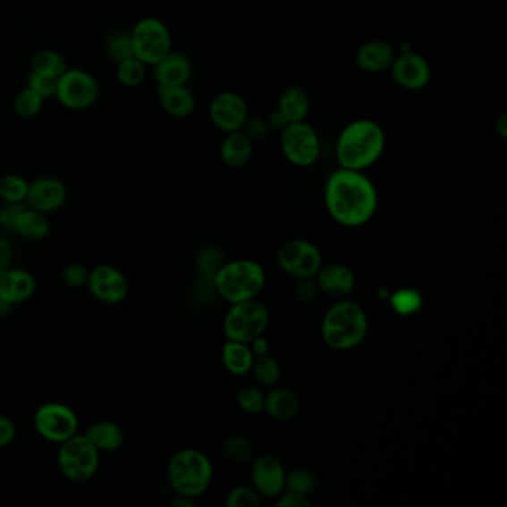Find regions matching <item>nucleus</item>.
Instances as JSON below:
<instances>
[{"instance_id": "1", "label": "nucleus", "mask_w": 507, "mask_h": 507, "mask_svg": "<svg viewBox=\"0 0 507 507\" xmlns=\"http://www.w3.org/2000/svg\"><path fill=\"white\" fill-rule=\"evenodd\" d=\"M325 203L334 221L359 228L376 216L378 190L365 173L340 167L327 177Z\"/></svg>"}, {"instance_id": "2", "label": "nucleus", "mask_w": 507, "mask_h": 507, "mask_svg": "<svg viewBox=\"0 0 507 507\" xmlns=\"http://www.w3.org/2000/svg\"><path fill=\"white\" fill-rule=\"evenodd\" d=\"M385 132L376 121L360 118L342 128L336 140V161L341 168L365 172L380 161L385 150Z\"/></svg>"}, {"instance_id": "3", "label": "nucleus", "mask_w": 507, "mask_h": 507, "mask_svg": "<svg viewBox=\"0 0 507 507\" xmlns=\"http://www.w3.org/2000/svg\"><path fill=\"white\" fill-rule=\"evenodd\" d=\"M369 320L362 305L341 300L327 309L322 322V340L329 349L347 351L367 340Z\"/></svg>"}, {"instance_id": "4", "label": "nucleus", "mask_w": 507, "mask_h": 507, "mask_svg": "<svg viewBox=\"0 0 507 507\" xmlns=\"http://www.w3.org/2000/svg\"><path fill=\"white\" fill-rule=\"evenodd\" d=\"M167 475L168 484L177 495L197 499L212 484L213 464L201 451L186 448L173 455Z\"/></svg>"}, {"instance_id": "5", "label": "nucleus", "mask_w": 507, "mask_h": 507, "mask_svg": "<svg viewBox=\"0 0 507 507\" xmlns=\"http://www.w3.org/2000/svg\"><path fill=\"white\" fill-rule=\"evenodd\" d=\"M265 269L259 262L252 259L232 260L222 265L215 274V287L221 298L230 304L256 300L264 289Z\"/></svg>"}, {"instance_id": "6", "label": "nucleus", "mask_w": 507, "mask_h": 507, "mask_svg": "<svg viewBox=\"0 0 507 507\" xmlns=\"http://www.w3.org/2000/svg\"><path fill=\"white\" fill-rule=\"evenodd\" d=\"M269 325V311L256 300L232 304L224 320L226 341H239L250 344L258 336L264 335Z\"/></svg>"}, {"instance_id": "7", "label": "nucleus", "mask_w": 507, "mask_h": 507, "mask_svg": "<svg viewBox=\"0 0 507 507\" xmlns=\"http://www.w3.org/2000/svg\"><path fill=\"white\" fill-rule=\"evenodd\" d=\"M100 451L89 441L85 435H78L63 442L58 451V468L72 482H87L96 475L98 469Z\"/></svg>"}, {"instance_id": "8", "label": "nucleus", "mask_w": 507, "mask_h": 507, "mask_svg": "<svg viewBox=\"0 0 507 507\" xmlns=\"http://www.w3.org/2000/svg\"><path fill=\"white\" fill-rule=\"evenodd\" d=\"M132 51L146 66H155L172 51V33L158 18H141L131 31Z\"/></svg>"}, {"instance_id": "9", "label": "nucleus", "mask_w": 507, "mask_h": 507, "mask_svg": "<svg viewBox=\"0 0 507 507\" xmlns=\"http://www.w3.org/2000/svg\"><path fill=\"white\" fill-rule=\"evenodd\" d=\"M280 148L289 163L311 167L320 156V137L307 121L291 123L280 132Z\"/></svg>"}, {"instance_id": "10", "label": "nucleus", "mask_w": 507, "mask_h": 507, "mask_svg": "<svg viewBox=\"0 0 507 507\" xmlns=\"http://www.w3.org/2000/svg\"><path fill=\"white\" fill-rule=\"evenodd\" d=\"M98 82L82 69H67L57 80L55 97L63 106L72 111H84L97 102Z\"/></svg>"}, {"instance_id": "11", "label": "nucleus", "mask_w": 507, "mask_h": 507, "mask_svg": "<svg viewBox=\"0 0 507 507\" xmlns=\"http://www.w3.org/2000/svg\"><path fill=\"white\" fill-rule=\"evenodd\" d=\"M277 264L292 277L314 278L322 268V253L316 244L307 240H291L282 244L277 252Z\"/></svg>"}, {"instance_id": "12", "label": "nucleus", "mask_w": 507, "mask_h": 507, "mask_svg": "<svg viewBox=\"0 0 507 507\" xmlns=\"http://www.w3.org/2000/svg\"><path fill=\"white\" fill-rule=\"evenodd\" d=\"M35 428L40 436L54 444H63L78 433L75 410L63 403H46L36 410Z\"/></svg>"}, {"instance_id": "13", "label": "nucleus", "mask_w": 507, "mask_h": 507, "mask_svg": "<svg viewBox=\"0 0 507 507\" xmlns=\"http://www.w3.org/2000/svg\"><path fill=\"white\" fill-rule=\"evenodd\" d=\"M390 73L397 87L408 91H419L430 84L432 80V66L427 58L414 49L401 51L393 60Z\"/></svg>"}, {"instance_id": "14", "label": "nucleus", "mask_w": 507, "mask_h": 507, "mask_svg": "<svg viewBox=\"0 0 507 507\" xmlns=\"http://www.w3.org/2000/svg\"><path fill=\"white\" fill-rule=\"evenodd\" d=\"M208 115L212 124L222 132L241 131L249 118L248 102L234 91H222L213 97Z\"/></svg>"}, {"instance_id": "15", "label": "nucleus", "mask_w": 507, "mask_h": 507, "mask_svg": "<svg viewBox=\"0 0 507 507\" xmlns=\"http://www.w3.org/2000/svg\"><path fill=\"white\" fill-rule=\"evenodd\" d=\"M87 286L94 298L105 304H120L128 293V282L120 269L111 265H98L89 274Z\"/></svg>"}, {"instance_id": "16", "label": "nucleus", "mask_w": 507, "mask_h": 507, "mask_svg": "<svg viewBox=\"0 0 507 507\" xmlns=\"http://www.w3.org/2000/svg\"><path fill=\"white\" fill-rule=\"evenodd\" d=\"M252 484L258 494L277 499L286 488V469L274 455H260L252 464Z\"/></svg>"}, {"instance_id": "17", "label": "nucleus", "mask_w": 507, "mask_h": 507, "mask_svg": "<svg viewBox=\"0 0 507 507\" xmlns=\"http://www.w3.org/2000/svg\"><path fill=\"white\" fill-rule=\"evenodd\" d=\"M26 199L38 212H55L66 203V186L55 177H40L29 183Z\"/></svg>"}, {"instance_id": "18", "label": "nucleus", "mask_w": 507, "mask_h": 507, "mask_svg": "<svg viewBox=\"0 0 507 507\" xmlns=\"http://www.w3.org/2000/svg\"><path fill=\"white\" fill-rule=\"evenodd\" d=\"M314 278L320 293L336 300L349 298L356 287L353 271L342 264L322 265V268L318 269Z\"/></svg>"}, {"instance_id": "19", "label": "nucleus", "mask_w": 507, "mask_h": 507, "mask_svg": "<svg viewBox=\"0 0 507 507\" xmlns=\"http://www.w3.org/2000/svg\"><path fill=\"white\" fill-rule=\"evenodd\" d=\"M192 76L190 58L179 53H170L154 66V78L158 87L186 85Z\"/></svg>"}, {"instance_id": "20", "label": "nucleus", "mask_w": 507, "mask_h": 507, "mask_svg": "<svg viewBox=\"0 0 507 507\" xmlns=\"http://www.w3.org/2000/svg\"><path fill=\"white\" fill-rule=\"evenodd\" d=\"M36 291V282L26 269L11 266L0 275V300L15 305L29 300Z\"/></svg>"}, {"instance_id": "21", "label": "nucleus", "mask_w": 507, "mask_h": 507, "mask_svg": "<svg viewBox=\"0 0 507 507\" xmlns=\"http://www.w3.org/2000/svg\"><path fill=\"white\" fill-rule=\"evenodd\" d=\"M396 53L392 45L383 39L368 40L356 53L359 69L368 73H383L392 66Z\"/></svg>"}, {"instance_id": "22", "label": "nucleus", "mask_w": 507, "mask_h": 507, "mask_svg": "<svg viewBox=\"0 0 507 507\" xmlns=\"http://www.w3.org/2000/svg\"><path fill=\"white\" fill-rule=\"evenodd\" d=\"M219 156L226 167H244L252 159L253 140L243 131L226 132L219 148Z\"/></svg>"}, {"instance_id": "23", "label": "nucleus", "mask_w": 507, "mask_h": 507, "mask_svg": "<svg viewBox=\"0 0 507 507\" xmlns=\"http://www.w3.org/2000/svg\"><path fill=\"white\" fill-rule=\"evenodd\" d=\"M158 97L164 112L174 118H188L197 106L194 93L186 85L158 87Z\"/></svg>"}, {"instance_id": "24", "label": "nucleus", "mask_w": 507, "mask_h": 507, "mask_svg": "<svg viewBox=\"0 0 507 507\" xmlns=\"http://www.w3.org/2000/svg\"><path fill=\"white\" fill-rule=\"evenodd\" d=\"M300 399L289 388H273L265 396L264 410L277 421H289L300 412Z\"/></svg>"}, {"instance_id": "25", "label": "nucleus", "mask_w": 507, "mask_h": 507, "mask_svg": "<svg viewBox=\"0 0 507 507\" xmlns=\"http://www.w3.org/2000/svg\"><path fill=\"white\" fill-rule=\"evenodd\" d=\"M278 111L286 116L289 123H300L308 118L309 109H311V100L309 94L302 87L292 85L289 89L283 91L278 97Z\"/></svg>"}, {"instance_id": "26", "label": "nucleus", "mask_w": 507, "mask_h": 507, "mask_svg": "<svg viewBox=\"0 0 507 507\" xmlns=\"http://www.w3.org/2000/svg\"><path fill=\"white\" fill-rule=\"evenodd\" d=\"M85 436L98 451L115 452L124 444V432L118 424L112 421H98L87 428Z\"/></svg>"}, {"instance_id": "27", "label": "nucleus", "mask_w": 507, "mask_h": 507, "mask_svg": "<svg viewBox=\"0 0 507 507\" xmlns=\"http://www.w3.org/2000/svg\"><path fill=\"white\" fill-rule=\"evenodd\" d=\"M222 362L226 371L234 376H246L252 371L255 354L250 345L239 341H226L222 349Z\"/></svg>"}, {"instance_id": "28", "label": "nucleus", "mask_w": 507, "mask_h": 507, "mask_svg": "<svg viewBox=\"0 0 507 507\" xmlns=\"http://www.w3.org/2000/svg\"><path fill=\"white\" fill-rule=\"evenodd\" d=\"M13 231L21 235L22 239L40 241L48 237L49 222L45 213L38 212L35 208H24L15 222Z\"/></svg>"}, {"instance_id": "29", "label": "nucleus", "mask_w": 507, "mask_h": 507, "mask_svg": "<svg viewBox=\"0 0 507 507\" xmlns=\"http://www.w3.org/2000/svg\"><path fill=\"white\" fill-rule=\"evenodd\" d=\"M66 71V60L62 54L54 49H42L39 53H36L35 57L31 60V72L60 78Z\"/></svg>"}, {"instance_id": "30", "label": "nucleus", "mask_w": 507, "mask_h": 507, "mask_svg": "<svg viewBox=\"0 0 507 507\" xmlns=\"http://www.w3.org/2000/svg\"><path fill=\"white\" fill-rule=\"evenodd\" d=\"M252 371L256 381L260 385H264V387H274L280 380V376H282L280 365L269 353L255 358Z\"/></svg>"}, {"instance_id": "31", "label": "nucleus", "mask_w": 507, "mask_h": 507, "mask_svg": "<svg viewBox=\"0 0 507 507\" xmlns=\"http://www.w3.org/2000/svg\"><path fill=\"white\" fill-rule=\"evenodd\" d=\"M392 308L399 316H410L423 307V296L415 289H401L388 296Z\"/></svg>"}, {"instance_id": "32", "label": "nucleus", "mask_w": 507, "mask_h": 507, "mask_svg": "<svg viewBox=\"0 0 507 507\" xmlns=\"http://www.w3.org/2000/svg\"><path fill=\"white\" fill-rule=\"evenodd\" d=\"M116 78L120 80L121 85L128 89L139 87L146 78V64L136 57L123 60L116 64Z\"/></svg>"}, {"instance_id": "33", "label": "nucleus", "mask_w": 507, "mask_h": 507, "mask_svg": "<svg viewBox=\"0 0 507 507\" xmlns=\"http://www.w3.org/2000/svg\"><path fill=\"white\" fill-rule=\"evenodd\" d=\"M29 183L18 174H8L0 179V199L4 203H22L27 199Z\"/></svg>"}, {"instance_id": "34", "label": "nucleus", "mask_w": 507, "mask_h": 507, "mask_svg": "<svg viewBox=\"0 0 507 507\" xmlns=\"http://www.w3.org/2000/svg\"><path fill=\"white\" fill-rule=\"evenodd\" d=\"M44 100L45 98L39 93H36L35 89L27 87L20 91L13 100V111L21 118H33L42 111Z\"/></svg>"}, {"instance_id": "35", "label": "nucleus", "mask_w": 507, "mask_h": 507, "mask_svg": "<svg viewBox=\"0 0 507 507\" xmlns=\"http://www.w3.org/2000/svg\"><path fill=\"white\" fill-rule=\"evenodd\" d=\"M316 486H317V479L314 477V473L309 472L307 469L300 468L286 472V488H284V491L308 495L316 490Z\"/></svg>"}, {"instance_id": "36", "label": "nucleus", "mask_w": 507, "mask_h": 507, "mask_svg": "<svg viewBox=\"0 0 507 507\" xmlns=\"http://www.w3.org/2000/svg\"><path fill=\"white\" fill-rule=\"evenodd\" d=\"M106 54L111 58L112 62L118 63L127 58L134 57V51H132L131 33H114L109 36L106 40Z\"/></svg>"}, {"instance_id": "37", "label": "nucleus", "mask_w": 507, "mask_h": 507, "mask_svg": "<svg viewBox=\"0 0 507 507\" xmlns=\"http://www.w3.org/2000/svg\"><path fill=\"white\" fill-rule=\"evenodd\" d=\"M226 457L234 463H248L253 457L252 442L243 435H232L224 444Z\"/></svg>"}, {"instance_id": "38", "label": "nucleus", "mask_w": 507, "mask_h": 507, "mask_svg": "<svg viewBox=\"0 0 507 507\" xmlns=\"http://www.w3.org/2000/svg\"><path fill=\"white\" fill-rule=\"evenodd\" d=\"M237 403L248 414H260L264 410L265 396L255 385H246L237 394Z\"/></svg>"}, {"instance_id": "39", "label": "nucleus", "mask_w": 507, "mask_h": 507, "mask_svg": "<svg viewBox=\"0 0 507 507\" xmlns=\"http://www.w3.org/2000/svg\"><path fill=\"white\" fill-rule=\"evenodd\" d=\"M225 504L228 507H259L260 495L253 486H235L226 495Z\"/></svg>"}, {"instance_id": "40", "label": "nucleus", "mask_w": 507, "mask_h": 507, "mask_svg": "<svg viewBox=\"0 0 507 507\" xmlns=\"http://www.w3.org/2000/svg\"><path fill=\"white\" fill-rule=\"evenodd\" d=\"M57 80L58 78H55V76L31 72L30 76H29V87L35 89L36 93H39L44 98L55 97Z\"/></svg>"}, {"instance_id": "41", "label": "nucleus", "mask_w": 507, "mask_h": 507, "mask_svg": "<svg viewBox=\"0 0 507 507\" xmlns=\"http://www.w3.org/2000/svg\"><path fill=\"white\" fill-rule=\"evenodd\" d=\"M89 271L82 264H69L63 268L62 278L64 284L73 289L82 287L89 283Z\"/></svg>"}, {"instance_id": "42", "label": "nucleus", "mask_w": 507, "mask_h": 507, "mask_svg": "<svg viewBox=\"0 0 507 507\" xmlns=\"http://www.w3.org/2000/svg\"><path fill=\"white\" fill-rule=\"evenodd\" d=\"M269 128L268 121L260 116L249 115L248 121L244 123L241 131L250 139V140H262L265 137L268 136Z\"/></svg>"}, {"instance_id": "43", "label": "nucleus", "mask_w": 507, "mask_h": 507, "mask_svg": "<svg viewBox=\"0 0 507 507\" xmlns=\"http://www.w3.org/2000/svg\"><path fill=\"white\" fill-rule=\"evenodd\" d=\"M318 293H320V291H318L316 278H300L296 283V298L304 304H309V302L317 300Z\"/></svg>"}, {"instance_id": "44", "label": "nucleus", "mask_w": 507, "mask_h": 507, "mask_svg": "<svg viewBox=\"0 0 507 507\" xmlns=\"http://www.w3.org/2000/svg\"><path fill=\"white\" fill-rule=\"evenodd\" d=\"M22 203H6L4 208H0V225L4 226L6 230H13L15 226L20 213L24 210Z\"/></svg>"}, {"instance_id": "45", "label": "nucleus", "mask_w": 507, "mask_h": 507, "mask_svg": "<svg viewBox=\"0 0 507 507\" xmlns=\"http://www.w3.org/2000/svg\"><path fill=\"white\" fill-rule=\"evenodd\" d=\"M278 507H311L313 503L309 502L307 495L292 493V491H284L282 495L277 497Z\"/></svg>"}, {"instance_id": "46", "label": "nucleus", "mask_w": 507, "mask_h": 507, "mask_svg": "<svg viewBox=\"0 0 507 507\" xmlns=\"http://www.w3.org/2000/svg\"><path fill=\"white\" fill-rule=\"evenodd\" d=\"M15 435H17V427L13 419L0 415V448L8 446L15 439Z\"/></svg>"}, {"instance_id": "47", "label": "nucleus", "mask_w": 507, "mask_h": 507, "mask_svg": "<svg viewBox=\"0 0 507 507\" xmlns=\"http://www.w3.org/2000/svg\"><path fill=\"white\" fill-rule=\"evenodd\" d=\"M13 249L9 246L8 241H4V239H0V275L8 271L13 265Z\"/></svg>"}, {"instance_id": "48", "label": "nucleus", "mask_w": 507, "mask_h": 507, "mask_svg": "<svg viewBox=\"0 0 507 507\" xmlns=\"http://www.w3.org/2000/svg\"><path fill=\"white\" fill-rule=\"evenodd\" d=\"M266 121H268V125L271 130H277V131L280 132H282L287 125L291 124V123L286 120V116L283 115L282 112L278 111L277 107L269 114Z\"/></svg>"}, {"instance_id": "49", "label": "nucleus", "mask_w": 507, "mask_h": 507, "mask_svg": "<svg viewBox=\"0 0 507 507\" xmlns=\"http://www.w3.org/2000/svg\"><path fill=\"white\" fill-rule=\"evenodd\" d=\"M250 349H252L255 358H258V356H264V354H268V341L265 340L262 335L258 336V338H255V340L250 342Z\"/></svg>"}, {"instance_id": "50", "label": "nucleus", "mask_w": 507, "mask_h": 507, "mask_svg": "<svg viewBox=\"0 0 507 507\" xmlns=\"http://www.w3.org/2000/svg\"><path fill=\"white\" fill-rule=\"evenodd\" d=\"M495 131L499 132V136L502 139H506L507 137V115L503 114V115L500 116L497 123H495Z\"/></svg>"}, {"instance_id": "51", "label": "nucleus", "mask_w": 507, "mask_h": 507, "mask_svg": "<svg viewBox=\"0 0 507 507\" xmlns=\"http://www.w3.org/2000/svg\"><path fill=\"white\" fill-rule=\"evenodd\" d=\"M172 506L192 507L194 506V500L190 499V497H183V495H177L176 499L173 500Z\"/></svg>"}]
</instances>
